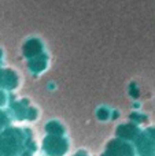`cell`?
Wrapping results in <instances>:
<instances>
[{
	"label": "cell",
	"mask_w": 155,
	"mask_h": 156,
	"mask_svg": "<svg viewBox=\"0 0 155 156\" xmlns=\"http://www.w3.org/2000/svg\"><path fill=\"white\" fill-rule=\"evenodd\" d=\"M18 132L15 130H3L0 133V152L3 155L14 156L18 151L21 138L16 134Z\"/></svg>",
	"instance_id": "cell-1"
},
{
	"label": "cell",
	"mask_w": 155,
	"mask_h": 156,
	"mask_svg": "<svg viewBox=\"0 0 155 156\" xmlns=\"http://www.w3.org/2000/svg\"><path fill=\"white\" fill-rule=\"evenodd\" d=\"M16 77L13 71L5 70L4 71V86L3 88H14L16 85Z\"/></svg>",
	"instance_id": "cell-2"
},
{
	"label": "cell",
	"mask_w": 155,
	"mask_h": 156,
	"mask_svg": "<svg viewBox=\"0 0 155 156\" xmlns=\"http://www.w3.org/2000/svg\"><path fill=\"white\" fill-rule=\"evenodd\" d=\"M5 125H7V116H5L4 112H2V111H0V133L4 130Z\"/></svg>",
	"instance_id": "cell-3"
},
{
	"label": "cell",
	"mask_w": 155,
	"mask_h": 156,
	"mask_svg": "<svg viewBox=\"0 0 155 156\" xmlns=\"http://www.w3.org/2000/svg\"><path fill=\"white\" fill-rule=\"evenodd\" d=\"M4 71L0 69V86H4Z\"/></svg>",
	"instance_id": "cell-4"
},
{
	"label": "cell",
	"mask_w": 155,
	"mask_h": 156,
	"mask_svg": "<svg viewBox=\"0 0 155 156\" xmlns=\"http://www.w3.org/2000/svg\"><path fill=\"white\" fill-rule=\"evenodd\" d=\"M2 58H3V51L0 49V60H2Z\"/></svg>",
	"instance_id": "cell-5"
},
{
	"label": "cell",
	"mask_w": 155,
	"mask_h": 156,
	"mask_svg": "<svg viewBox=\"0 0 155 156\" xmlns=\"http://www.w3.org/2000/svg\"><path fill=\"white\" fill-rule=\"evenodd\" d=\"M2 155H3V154H2V152H0V156H2Z\"/></svg>",
	"instance_id": "cell-6"
}]
</instances>
